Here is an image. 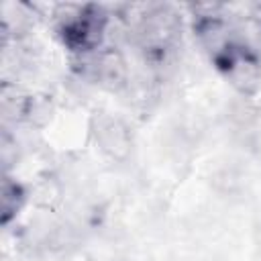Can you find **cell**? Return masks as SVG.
Wrapping results in <instances>:
<instances>
[{
    "label": "cell",
    "instance_id": "1",
    "mask_svg": "<svg viewBox=\"0 0 261 261\" xmlns=\"http://www.w3.org/2000/svg\"><path fill=\"white\" fill-rule=\"evenodd\" d=\"M100 137H102L104 149H108L112 153H116L118 149H124L126 147V133H124V128L116 120L104 122L102 128H100Z\"/></svg>",
    "mask_w": 261,
    "mask_h": 261
}]
</instances>
